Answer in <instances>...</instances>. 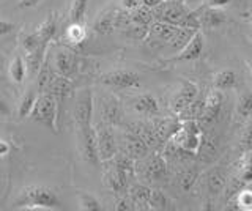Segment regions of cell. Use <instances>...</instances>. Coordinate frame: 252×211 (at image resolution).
<instances>
[{
  "label": "cell",
  "instance_id": "cell-1",
  "mask_svg": "<svg viewBox=\"0 0 252 211\" xmlns=\"http://www.w3.org/2000/svg\"><path fill=\"white\" fill-rule=\"evenodd\" d=\"M13 205L21 210H35V211H54L62 210V203L54 189L47 186L30 184L19 192L14 199Z\"/></svg>",
  "mask_w": 252,
  "mask_h": 211
},
{
  "label": "cell",
  "instance_id": "cell-2",
  "mask_svg": "<svg viewBox=\"0 0 252 211\" xmlns=\"http://www.w3.org/2000/svg\"><path fill=\"white\" fill-rule=\"evenodd\" d=\"M30 117L36 123L43 124L49 131L57 132V117H59V103L51 91L39 93L36 103L30 112Z\"/></svg>",
  "mask_w": 252,
  "mask_h": 211
},
{
  "label": "cell",
  "instance_id": "cell-3",
  "mask_svg": "<svg viewBox=\"0 0 252 211\" xmlns=\"http://www.w3.org/2000/svg\"><path fill=\"white\" fill-rule=\"evenodd\" d=\"M152 10L155 21L169 22L173 26H185V21L191 13L180 0H167V2L164 0L161 5L155 6Z\"/></svg>",
  "mask_w": 252,
  "mask_h": 211
},
{
  "label": "cell",
  "instance_id": "cell-4",
  "mask_svg": "<svg viewBox=\"0 0 252 211\" xmlns=\"http://www.w3.org/2000/svg\"><path fill=\"white\" fill-rule=\"evenodd\" d=\"M94 136H96V145L101 162L110 161L118 153V144L114 132V126L101 121L94 126Z\"/></svg>",
  "mask_w": 252,
  "mask_h": 211
},
{
  "label": "cell",
  "instance_id": "cell-5",
  "mask_svg": "<svg viewBox=\"0 0 252 211\" xmlns=\"http://www.w3.org/2000/svg\"><path fill=\"white\" fill-rule=\"evenodd\" d=\"M136 170H140V175L150 181H158L167 174V162L161 154L153 153L145 156L144 159L136 161Z\"/></svg>",
  "mask_w": 252,
  "mask_h": 211
},
{
  "label": "cell",
  "instance_id": "cell-6",
  "mask_svg": "<svg viewBox=\"0 0 252 211\" xmlns=\"http://www.w3.org/2000/svg\"><path fill=\"white\" fill-rule=\"evenodd\" d=\"M73 119L77 129L92 126L93 119V93L90 89H85L79 93L76 104L73 107Z\"/></svg>",
  "mask_w": 252,
  "mask_h": 211
},
{
  "label": "cell",
  "instance_id": "cell-7",
  "mask_svg": "<svg viewBox=\"0 0 252 211\" xmlns=\"http://www.w3.org/2000/svg\"><path fill=\"white\" fill-rule=\"evenodd\" d=\"M77 139H79V150H81L82 158L92 164V166H99V153L96 145V136H94V128H79L77 129Z\"/></svg>",
  "mask_w": 252,
  "mask_h": 211
},
{
  "label": "cell",
  "instance_id": "cell-8",
  "mask_svg": "<svg viewBox=\"0 0 252 211\" xmlns=\"http://www.w3.org/2000/svg\"><path fill=\"white\" fill-rule=\"evenodd\" d=\"M99 82L109 85L112 89H137L140 87V76L134 71H128V69H115V71L104 73L99 77Z\"/></svg>",
  "mask_w": 252,
  "mask_h": 211
},
{
  "label": "cell",
  "instance_id": "cell-9",
  "mask_svg": "<svg viewBox=\"0 0 252 211\" xmlns=\"http://www.w3.org/2000/svg\"><path fill=\"white\" fill-rule=\"evenodd\" d=\"M52 69L55 74L71 79L79 69V57L71 49H59L52 59Z\"/></svg>",
  "mask_w": 252,
  "mask_h": 211
},
{
  "label": "cell",
  "instance_id": "cell-10",
  "mask_svg": "<svg viewBox=\"0 0 252 211\" xmlns=\"http://www.w3.org/2000/svg\"><path fill=\"white\" fill-rule=\"evenodd\" d=\"M197 95H199V87L191 81H185L183 87L178 90V93L170 101L172 112L178 115L181 111H185V109L192 103V101L197 98Z\"/></svg>",
  "mask_w": 252,
  "mask_h": 211
},
{
  "label": "cell",
  "instance_id": "cell-11",
  "mask_svg": "<svg viewBox=\"0 0 252 211\" xmlns=\"http://www.w3.org/2000/svg\"><path fill=\"white\" fill-rule=\"evenodd\" d=\"M123 153L131 156L134 161H139V159H144L145 156H148L150 148L144 140L137 137L134 132L126 131L123 134Z\"/></svg>",
  "mask_w": 252,
  "mask_h": 211
},
{
  "label": "cell",
  "instance_id": "cell-12",
  "mask_svg": "<svg viewBox=\"0 0 252 211\" xmlns=\"http://www.w3.org/2000/svg\"><path fill=\"white\" fill-rule=\"evenodd\" d=\"M99 112H101L102 121L110 124V126H117V124L122 123L123 112H122L120 103H118L114 96H106V98L101 99Z\"/></svg>",
  "mask_w": 252,
  "mask_h": 211
},
{
  "label": "cell",
  "instance_id": "cell-13",
  "mask_svg": "<svg viewBox=\"0 0 252 211\" xmlns=\"http://www.w3.org/2000/svg\"><path fill=\"white\" fill-rule=\"evenodd\" d=\"M222 104H224L222 91L218 90V89L213 90L207 96V99H205V109H203V114L200 117V121L203 124H210V123L215 121L220 114Z\"/></svg>",
  "mask_w": 252,
  "mask_h": 211
},
{
  "label": "cell",
  "instance_id": "cell-14",
  "mask_svg": "<svg viewBox=\"0 0 252 211\" xmlns=\"http://www.w3.org/2000/svg\"><path fill=\"white\" fill-rule=\"evenodd\" d=\"M129 175L125 174L123 170L112 167L107 174L104 175V184L107 189H110L115 194H125L128 192V187H129Z\"/></svg>",
  "mask_w": 252,
  "mask_h": 211
},
{
  "label": "cell",
  "instance_id": "cell-15",
  "mask_svg": "<svg viewBox=\"0 0 252 211\" xmlns=\"http://www.w3.org/2000/svg\"><path fill=\"white\" fill-rule=\"evenodd\" d=\"M203 46H205L203 35L199 32V30H197V32L194 33V36L188 41V44L178 52V56H175V60H180V61L197 60V59H199V57L202 56Z\"/></svg>",
  "mask_w": 252,
  "mask_h": 211
},
{
  "label": "cell",
  "instance_id": "cell-16",
  "mask_svg": "<svg viewBox=\"0 0 252 211\" xmlns=\"http://www.w3.org/2000/svg\"><path fill=\"white\" fill-rule=\"evenodd\" d=\"M132 109L137 114L144 117H152V119L159 115V104H158L156 98L153 95H150V93H142V95L134 98Z\"/></svg>",
  "mask_w": 252,
  "mask_h": 211
},
{
  "label": "cell",
  "instance_id": "cell-17",
  "mask_svg": "<svg viewBox=\"0 0 252 211\" xmlns=\"http://www.w3.org/2000/svg\"><path fill=\"white\" fill-rule=\"evenodd\" d=\"M181 124L180 120H172V119H159V117H155V120L152 123V126L155 129V134L159 140V144H165L167 140L172 137V134L178 129Z\"/></svg>",
  "mask_w": 252,
  "mask_h": 211
},
{
  "label": "cell",
  "instance_id": "cell-18",
  "mask_svg": "<svg viewBox=\"0 0 252 211\" xmlns=\"http://www.w3.org/2000/svg\"><path fill=\"white\" fill-rule=\"evenodd\" d=\"M131 132H134L137 137H140L144 142L148 145L150 150H155V148H158L161 144H159V140H158L156 134H155V129L152 124H148V123H142V121H137V123H132L129 124V129Z\"/></svg>",
  "mask_w": 252,
  "mask_h": 211
},
{
  "label": "cell",
  "instance_id": "cell-19",
  "mask_svg": "<svg viewBox=\"0 0 252 211\" xmlns=\"http://www.w3.org/2000/svg\"><path fill=\"white\" fill-rule=\"evenodd\" d=\"M57 26H59V18L57 13H49L47 18L43 21V24L36 29V33L41 38V43L46 46H49V43L52 41V38L57 33Z\"/></svg>",
  "mask_w": 252,
  "mask_h": 211
},
{
  "label": "cell",
  "instance_id": "cell-20",
  "mask_svg": "<svg viewBox=\"0 0 252 211\" xmlns=\"http://www.w3.org/2000/svg\"><path fill=\"white\" fill-rule=\"evenodd\" d=\"M115 11L117 10H106L93 22V30L99 35H109L115 30Z\"/></svg>",
  "mask_w": 252,
  "mask_h": 211
},
{
  "label": "cell",
  "instance_id": "cell-21",
  "mask_svg": "<svg viewBox=\"0 0 252 211\" xmlns=\"http://www.w3.org/2000/svg\"><path fill=\"white\" fill-rule=\"evenodd\" d=\"M150 189L145 184H132L128 187V195L131 197V200L134 202V207L136 210L142 208V210H150L148 200H150Z\"/></svg>",
  "mask_w": 252,
  "mask_h": 211
},
{
  "label": "cell",
  "instance_id": "cell-22",
  "mask_svg": "<svg viewBox=\"0 0 252 211\" xmlns=\"http://www.w3.org/2000/svg\"><path fill=\"white\" fill-rule=\"evenodd\" d=\"M87 38V29L82 22H69V26L65 30V40L66 43L79 46L85 41Z\"/></svg>",
  "mask_w": 252,
  "mask_h": 211
},
{
  "label": "cell",
  "instance_id": "cell-23",
  "mask_svg": "<svg viewBox=\"0 0 252 211\" xmlns=\"http://www.w3.org/2000/svg\"><path fill=\"white\" fill-rule=\"evenodd\" d=\"M8 73H10V77L13 79V82H16V84L24 82V79H26V76H27V63L22 56H16L11 60Z\"/></svg>",
  "mask_w": 252,
  "mask_h": 211
},
{
  "label": "cell",
  "instance_id": "cell-24",
  "mask_svg": "<svg viewBox=\"0 0 252 211\" xmlns=\"http://www.w3.org/2000/svg\"><path fill=\"white\" fill-rule=\"evenodd\" d=\"M203 109H205V99H194L191 104H189L185 111H181L177 117L180 121H185V120H200V117L203 114Z\"/></svg>",
  "mask_w": 252,
  "mask_h": 211
},
{
  "label": "cell",
  "instance_id": "cell-25",
  "mask_svg": "<svg viewBox=\"0 0 252 211\" xmlns=\"http://www.w3.org/2000/svg\"><path fill=\"white\" fill-rule=\"evenodd\" d=\"M236 73L232 71V69H224V71H220L215 76V81H213V84H215V87L220 91L224 90H230L233 89L236 85Z\"/></svg>",
  "mask_w": 252,
  "mask_h": 211
},
{
  "label": "cell",
  "instance_id": "cell-26",
  "mask_svg": "<svg viewBox=\"0 0 252 211\" xmlns=\"http://www.w3.org/2000/svg\"><path fill=\"white\" fill-rule=\"evenodd\" d=\"M129 16H131V22H134V24H140L147 27H150V24L155 21L153 10L145 5H140L139 8L129 11Z\"/></svg>",
  "mask_w": 252,
  "mask_h": 211
},
{
  "label": "cell",
  "instance_id": "cell-27",
  "mask_svg": "<svg viewBox=\"0 0 252 211\" xmlns=\"http://www.w3.org/2000/svg\"><path fill=\"white\" fill-rule=\"evenodd\" d=\"M150 210H172V202L161 189H152L150 192V200H148Z\"/></svg>",
  "mask_w": 252,
  "mask_h": 211
},
{
  "label": "cell",
  "instance_id": "cell-28",
  "mask_svg": "<svg viewBox=\"0 0 252 211\" xmlns=\"http://www.w3.org/2000/svg\"><path fill=\"white\" fill-rule=\"evenodd\" d=\"M110 161H114V167L123 170L125 174H128L129 177H132L134 174H136V161L126 153H123V151L117 153Z\"/></svg>",
  "mask_w": 252,
  "mask_h": 211
},
{
  "label": "cell",
  "instance_id": "cell-29",
  "mask_svg": "<svg viewBox=\"0 0 252 211\" xmlns=\"http://www.w3.org/2000/svg\"><path fill=\"white\" fill-rule=\"evenodd\" d=\"M89 8V0H71L68 18L69 22H82Z\"/></svg>",
  "mask_w": 252,
  "mask_h": 211
},
{
  "label": "cell",
  "instance_id": "cell-30",
  "mask_svg": "<svg viewBox=\"0 0 252 211\" xmlns=\"http://www.w3.org/2000/svg\"><path fill=\"white\" fill-rule=\"evenodd\" d=\"M225 21V14L219 11L218 8H210L207 13L200 18V24L208 29H216Z\"/></svg>",
  "mask_w": 252,
  "mask_h": 211
},
{
  "label": "cell",
  "instance_id": "cell-31",
  "mask_svg": "<svg viewBox=\"0 0 252 211\" xmlns=\"http://www.w3.org/2000/svg\"><path fill=\"white\" fill-rule=\"evenodd\" d=\"M207 184H208V191L213 195H218V194L222 192V189L225 187V175L219 170H213L208 175Z\"/></svg>",
  "mask_w": 252,
  "mask_h": 211
},
{
  "label": "cell",
  "instance_id": "cell-32",
  "mask_svg": "<svg viewBox=\"0 0 252 211\" xmlns=\"http://www.w3.org/2000/svg\"><path fill=\"white\" fill-rule=\"evenodd\" d=\"M77 199H79V205H81V208L85 211H101L102 210L99 200L89 192H85V191L77 192Z\"/></svg>",
  "mask_w": 252,
  "mask_h": 211
},
{
  "label": "cell",
  "instance_id": "cell-33",
  "mask_svg": "<svg viewBox=\"0 0 252 211\" xmlns=\"http://www.w3.org/2000/svg\"><path fill=\"white\" fill-rule=\"evenodd\" d=\"M36 98H38V95H36V90H35V89L27 90V93L24 95V98H22V101H21V104H19V112H18V114H19L21 119H24V117L30 115L32 109H33V106H35V103H36Z\"/></svg>",
  "mask_w": 252,
  "mask_h": 211
},
{
  "label": "cell",
  "instance_id": "cell-34",
  "mask_svg": "<svg viewBox=\"0 0 252 211\" xmlns=\"http://www.w3.org/2000/svg\"><path fill=\"white\" fill-rule=\"evenodd\" d=\"M236 112L240 117H248L252 115V91H244L240 95L238 103H236Z\"/></svg>",
  "mask_w": 252,
  "mask_h": 211
},
{
  "label": "cell",
  "instance_id": "cell-35",
  "mask_svg": "<svg viewBox=\"0 0 252 211\" xmlns=\"http://www.w3.org/2000/svg\"><path fill=\"white\" fill-rule=\"evenodd\" d=\"M197 180V170L194 169H185L180 172L178 175V184L183 191H191V187L194 186Z\"/></svg>",
  "mask_w": 252,
  "mask_h": 211
},
{
  "label": "cell",
  "instance_id": "cell-36",
  "mask_svg": "<svg viewBox=\"0 0 252 211\" xmlns=\"http://www.w3.org/2000/svg\"><path fill=\"white\" fill-rule=\"evenodd\" d=\"M236 205L240 210L252 211V189H241L236 194Z\"/></svg>",
  "mask_w": 252,
  "mask_h": 211
},
{
  "label": "cell",
  "instance_id": "cell-37",
  "mask_svg": "<svg viewBox=\"0 0 252 211\" xmlns=\"http://www.w3.org/2000/svg\"><path fill=\"white\" fill-rule=\"evenodd\" d=\"M115 210L118 211H131V210H136L134 207V202L131 200L129 195H123L117 202H115Z\"/></svg>",
  "mask_w": 252,
  "mask_h": 211
},
{
  "label": "cell",
  "instance_id": "cell-38",
  "mask_svg": "<svg viewBox=\"0 0 252 211\" xmlns=\"http://www.w3.org/2000/svg\"><path fill=\"white\" fill-rule=\"evenodd\" d=\"M241 147L244 150H252V124L246 128V131L243 132V137H241Z\"/></svg>",
  "mask_w": 252,
  "mask_h": 211
},
{
  "label": "cell",
  "instance_id": "cell-39",
  "mask_svg": "<svg viewBox=\"0 0 252 211\" xmlns=\"http://www.w3.org/2000/svg\"><path fill=\"white\" fill-rule=\"evenodd\" d=\"M14 29H16V26L13 24V22H10V21H2V19H0V38H2V36H6V35H10L11 32H14Z\"/></svg>",
  "mask_w": 252,
  "mask_h": 211
},
{
  "label": "cell",
  "instance_id": "cell-40",
  "mask_svg": "<svg viewBox=\"0 0 252 211\" xmlns=\"http://www.w3.org/2000/svg\"><path fill=\"white\" fill-rule=\"evenodd\" d=\"M120 3H122V8L126 11H132V10L139 8L140 5H144L142 0H120Z\"/></svg>",
  "mask_w": 252,
  "mask_h": 211
},
{
  "label": "cell",
  "instance_id": "cell-41",
  "mask_svg": "<svg viewBox=\"0 0 252 211\" xmlns=\"http://www.w3.org/2000/svg\"><path fill=\"white\" fill-rule=\"evenodd\" d=\"M240 178L243 183H252V166H249V164H243Z\"/></svg>",
  "mask_w": 252,
  "mask_h": 211
},
{
  "label": "cell",
  "instance_id": "cell-42",
  "mask_svg": "<svg viewBox=\"0 0 252 211\" xmlns=\"http://www.w3.org/2000/svg\"><path fill=\"white\" fill-rule=\"evenodd\" d=\"M43 0H19L18 8L19 10H26V8H33V6H38Z\"/></svg>",
  "mask_w": 252,
  "mask_h": 211
},
{
  "label": "cell",
  "instance_id": "cell-43",
  "mask_svg": "<svg viewBox=\"0 0 252 211\" xmlns=\"http://www.w3.org/2000/svg\"><path fill=\"white\" fill-rule=\"evenodd\" d=\"M232 0H208V6L210 8H224V6H227L228 3H230Z\"/></svg>",
  "mask_w": 252,
  "mask_h": 211
},
{
  "label": "cell",
  "instance_id": "cell-44",
  "mask_svg": "<svg viewBox=\"0 0 252 211\" xmlns=\"http://www.w3.org/2000/svg\"><path fill=\"white\" fill-rule=\"evenodd\" d=\"M11 115V109L8 106L6 101L0 96V117H10Z\"/></svg>",
  "mask_w": 252,
  "mask_h": 211
},
{
  "label": "cell",
  "instance_id": "cell-45",
  "mask_svg": "<svg viewBox=\"0 0 252 211\" xmlns=\"http://www.w3.org/2000/svg\"><path fill=\"white\" fill-rule=\"evenodd\" d=\"M8 153H10V144H8L5 139L0 137V158H3Z\"/></svg>",
  "mask_w": 252,
  "mask_h": 211
},
{
  "label": "cell",
  "instance_id": "cell-46",
  "mask_svg": "<svg viewBox=\"0 0 252 211\" xmlns=\"http://www.w3.org/2000/svg\"><path fill=\"white\" fill-rule=\"evenodd\" d=\"M164 2V0H142V3H144L145 6H148V8H155V6L161 5Z\"/></svg>",
  "mask_w": 252,
  "mask_h": 211
},
{
  "label": "cell",
  "instance_id": "cell-47",
  "mask_svg": "<svg viewBox=\"0 0 252 211\" xmlns=\"http://www.w3.org/2000/svg\"><path fill=\"white\" fill-rule=\"evenodd\" d=\"M244 164H249V166H252V150L246 151V156H244Z\"/></svg>",
  "mask_w": 252,
  "mask_h": 211
}]
</instances>
